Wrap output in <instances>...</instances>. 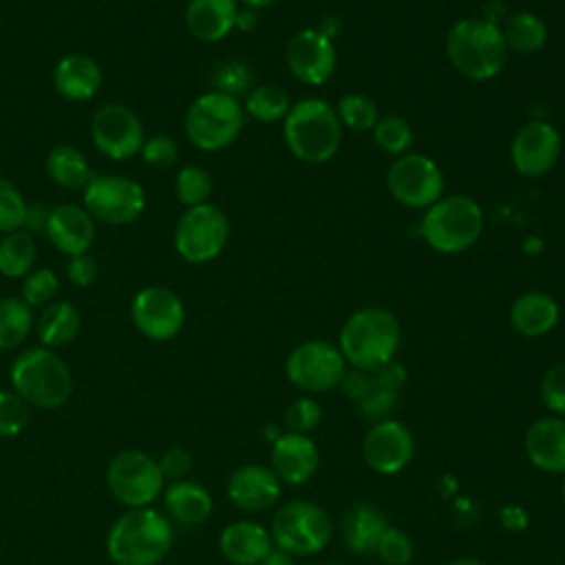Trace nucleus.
Wrapping results in <instances>:
<instances>
[{
  "mask_svg": "<svg viewBox=\"0 0 565 565\" xmlns=\"http://www.w3.org/2000/svg\"><path fill=\"white\" fill-rule=\"evenodd\" d=\"M320 565H340V563H320Z\"/></svg>",
  "mask_w": 565,
  "mask_h": 565,
  "instance_id": "nucleus-57",
  "label": "nucleus"
},
{
  "mask_svg": "<svg viewBox=\"0 0 565 565\" xmlns=\"http://www.w3.org/2000/svg\"><path fill=\"white\" fill-rule=\"evenodd\" d=\"M35 258H38V243L33 234L24 230L2 234L0 274L4 278H24L35 267Z\"/></svg>",
  "mask_w": 565,
  "mask_h": 565,
  "instance_id": "nucleus-32",
  "label": "nucleus"
},
{
  "mask_svg": "<svg viewBox=\"0 0 565 565\" xmlns=\"http://www.w3.org/2000/svg\"><path fill=\"white\" fill-rule=\"evenodd\" d=\"M269 534L274 547H280L291 556H311L327 547L333 534V523L322 505L307 499H294L274 512Z\"/></svg>",
  "mask_w": 565,
  "mask_h": 565,
  "instance_id": "nucleus-8",
  "label": "nucleus"
},
{
  "mask_svg": "<svg viewBox=\"0 0 565 565\" xmlns=\"http://www.w3.org/2000/svg\"><path fill=\"white\" fill-rule=\"evenodd\" d=\"M388 527L386 516L373 503L351 505L340 521V536L353 554H375V547Z\"/></svg>",
  "mask_w": 565,
  "mask_h": 565,
  "instance_id": "nucleus-27",
  "label": "nucleus"
},
{
  "mask_svg": "<svg viewBox=\"0 0 565 565\" xmlns=\"http://www.w3.org/2000/svg\"><path fill=\"white\" fill-rule=\"evenodd\" d=\"M448 565H483V563L472 556H459V558H452Z\"/></svg>",
  "mask_w": 565,
  "mask_h": 565,
  "instance_id": "nucleus-55",
  "label": "nucleus"
},
{
  "mask_svg": "<svg viewBox=\"0 0 565 565\" xmlns=\"http://www.w3.org/2000/svg\"><path fill=\"white\" fill-rule=\"evenodd\" d=\"M530 463L550 475H565V417L547 415L534 419L523 437Z\"/></svg>",
  "mask_w": 565,
  "mask_h": 565,
  "instance_id": "nucleus-23",
  "label": "nucleus"
},
{
  "mask_svg": "<svg viewBox=\"0 0 565 565\" xmlns=\"http://www.w3.org/2000/svg\"><path fill=\"white\" fill-rule=\"evenodd\" d=\"M60 280L53 269L49 267H33L24 278H22V300L33 309V307H46L53 302L57 294Z\"/></svg>",
  "mask_w": 565,
  "mask_h": 565,
  "instance_id": "nucleus-39",
  "label": "nucleus"
},
{
  "mask_svg": "<svg viewBox=\"0 0 565 565\" xmlns=\"http://www.w3.org/2000/svg\"><path fill=\"white\" fill-rule=\"evenodd\" d=\"M375 554L384 565H408L415 556V543L404 530L388 525L375 547Z\"/></svg>",
  "mask_w": 565,
  "mask_h": 565,
  "instance_id": "nucleus-40",
  "label": "nucleus"
},
{
  "mask_svg": "<svg viewBox=\"0 0 565 565\" xmlns=\"http://www.w3.org/2000/svg\"><path fill=\"white\" fill-rule=\"evenodd\" d=\"M320 463V452L309 435L282 430L269 450V468L276 472L282 486L307 483Z\"/></svg>",
  "mask_w": 565,
  "mask_h": 565,
  "instance_id": "nucleus-20",
  "label": "nucleus"
},
{
  "mask_svg": "<svg viewBox=\"0 0 565 565\" xmlns=\"http://www.w3.org/2000/svg\"><path fill=\"white\" fill-rule=\"evenodd\" d=\"M282 422H285V430L309 435L322 422V406L309 395L298 397L285 408Z\"/></svg>",
  "mask_w": 565,
  "mask_h": 565,
  "instance_id": "nucleus-42",
  "label": "nucleus"
},
{
  "mask_svg": "<svg viewBox=\"0 0 565 565\" xmlns=\"http://www.w3.org/2000/svg\"><path fill=\"white\" fill-rule=\"evenodd\" d=\"M82 327V316L77 307L68 300L49 302L38 318V338L46 349L71 344Z\"/></svg>",
  "mask_w": 565,
  "mask_h": 565,
  "instance_id": "nucleus-30",
  "label": "nucleus"
},
{
  "mask_svg": "<svg viewBox=\"0 0 565 565\" xmlns=\"http://www.w3.org/2000/svg\"><path fill=\"white\" fill-rule=\"evenodd\" d=\"M26 201L22 192L4 177H0V234L22 230Z\"/></svg>",
  "mask_w": 565,
  "mask_h": 565,
  "instance_id": "nucleus-41",
  "label": "nucleus"
},
{
  "mask_svg": "<svg viewBox=\"0 0 565 565\" xmlns=\"http://www.w3.org/2000/svg\"><path fill=\"white\" fill-rule=\"evenodd\" d=\"M90 139L104 157L126 161L139 154L146 141V130L132 108L119 102H108L93 113Z\"/></svg>",
  "mask_w": 565,
  "mask_h": 565,
  "instance_id": "nucleus-15",
  "label": "nucleus"
},
{
  "mask_svg": "<svg viewBox=\"0 0 565 565\" xmlns=\"http://www.w3.org/2000/svg\"><path fill=\"white\" fill-rule=\"evenodd\" d=\"M110 494L128 508H146L163 488L159 463L141 450H124L113 457L106 470Z\"/></svg>",
  "mask_w": 565,
  "mask_h": 565,
  "instance_id": "nucleus-13",
  "label": "nucleus"
},
{
  "mask_svg": "<svg viewBox=\"0 0 565 565\" xmlns=\"http://www.w3.org/2000/svg\"><path fill=\"white\" fill-rule=\"evenodd\" d=\"M9 375L13 393L38 408H57L73 391V377L66 362L46 347L22 351L13 360Z\"/></svg>",
  "mask_w": 565,
  "mask_h": 565,
  "instance_id": "nucleus-5",
  "label": "nucleus"
},
{
  "mask_svg": "<svg viewBox=\"0 0 565 565\" xmlns=\"http://www.w3.org/2000/svg\"><path fill=\"white\" fill-rule=\"evenodd\" d=\"M44 236L57 252L66 256L86 254L95 241V218L86 212L84 205H55L51 207Z\"/></svg>",
  "mask_w": 565,
  "mask_h": 565,
  "instance_id": "nucleus-22",
  "label": "nucleus"
},
{
  "mask_svg": "<svg viewBox=\"0 0 565 565\" xmlns=\"http://www.w3.org/2000/svg\"><path fill=\"white\" fill-rule=\"evenodd\" d=\"M561 497H563V505H565V479H563V486H561Z\"/></svg>",
  "mask_w": 565,
  "mask_h": 565,
  "instance_id": "nucleus-56",
  "label": "nucleus"
},
{
  "mask_svg": "<svg viewBox=\"0 0 565 565\" xmlns=\"http://www.w3.org/2000/svg\"><path fill=\"white\" fill-rule=\"evenodd\" d=\"M99 276V267L97 260L86 252V254H77V256H68L66 260V278L75 285V287H88L97 280Z\"/></svg>",
  "mask_w": 565,
  "mask_h": 565,
  "instance_id": "nucleus-48",
  "label": "nucleus"
},
{
  "mask_svg": "<svg viewBox=\"0 0 565 565\" xmlns=\"http://www.w3.org/2000/svg\"><path fill=\"white\" fill-rule=\"evenodd\" d=\"M230 238V221L214 203L185 207L174 227V249L192 265H203L221 256Z\"/></svg>",
  "mask_w": 565,
  "mask_h": 565,
  "instance_id": "nucleus-10",
  "label": "nucleus"
},
{
  "mask_svg": "<svg viewBox=\"0 0 565 565\" xmlns=\"http://www.w3.org/2000/svg\"><path fill=\"white\" fill-rule=\"evenodd\" d=\"M168 512L183 525H199L212 514V497L196 481H172L163 494Z\"/></svg>",
  "mask_w": 565,
  "mask_h": 565,
  "instance_id": "nucleus-29",
  "label": "nucleus"
},
{
  "mask_svg": "<svg viewBox=\"0 0 565 565\" xmlns=\"http://www.w3.org/2000/svg\"><path fill=\"white\" fill-rule=\"evenodd\" d=\"M172 543V527L152 508H130L110 527L106 550L117 565H154Z\"/></svg>",
  "mask_w": 565,
  "mask_h": 565,
  "instance_id": "nucleus-4",
  "label": "nucleus"
},
{
  "mask_svg": "<svg viewBox=\"0 0 565 565\" xmlns=\"http://www.w3.org/2000/svg\"><path fill=\"white\" fill-rule=\"evenodd\" d=\"M51 207H46L44 203H35V205H26V214H24V225L22 230L29 234H44L46 230V221H49Z\"/></svg>",
  "mask_w": 565,
  "mask_h": 565,
  "instance_id": "nucleus-49",
  "label": "nucleus"
},
{
  "mask_svg": "<svg viewBox=\"0 0 565 565\" xmlns=\"http://www.w3.org/2000/svg\"><path fill=\"white\" fill-rule=\"evenodd\" d=\"M174 194L185 207L210 201L212 177L201 166H183L174 177Z\"/></svg>",
  "mask_w": 565,
  "mask_h": 565,
  "instance_id": "nucleus-38",
  "label": "nucleus"
},
{
  "mask_svg": "<svg viewBox=\"0 0 565 565\" xmlns=\"http://www.w3.org/2000/svg\"><path fill=\"white\" fill-rule=\"evenodd\" d=\"M139 154L152 168H170L179 159V146L168 135H152L146 137Z\"/></svg>",
  "mask_w": 565,
  "mask_h": 565,
  "instance_id": "nucleus-46",
  "label": "nucleus"
},
{
  "mask_svg": "<svg viewBox=\"0 0 565 565\" xmlns=\"http://www.w3.org/2000/svg\"><path fill=\"white\" fill-rule=\"evenodd\" d=\"M406 384V369L399 362H388L377 371H360L347 366L338 388L349 397L364 419L380 422L391 415Z\"/></svg>",
  "mask_w": 565,
  "mask_h": 565,
  "instance_id": "nucleus-9",
  "label": "nucleus"
},
{
  "mask_svg": "<svg viewBox=\"0 0 565 565\" xmlns=\"http://www.w3.org/2000/svg\"><path fill=\"white\" fill-rule=\"evenodd\" d=\"M245 110L238 97L207 90L192 99L185 110L183 128L190 143L203 152L227 148L241 132Z\"/></svg>",
  "mask_w": 565,
  "mask_h": 565,
  "instance_id": "nucleus-7",
  "label": "nucleus"
},
{
  "mask_svg": "<svg viewBox=\"0 0 565 565\" xmlns=\"http://www.w3.org/2000/svg\"><path fill=\"white\" fill-rule=\"evenodd\" d=\"M347 362L338 349L327 340H307L291 349L285 360V377L305 393H324L338 388Z\"/></svg>",
  "mask_w": 565,
  "mask_h": 565,
  "instance_id": "nucleus-12",
  "label": "nucleus"
},
{
  "mask_svg": "<svg viewBox=\"0 0 565 565\" xmlns=\"http://www.w3.org/2000/svg\"><path fill=\"white\" fill-rule=\"evenodd\" d=\"M260 565H296V558L280 547H271Z\"/></svg>",
  "mask_w": 565,
  "mask_h": 565,
  "instance_id": "nucleus-52",
  "label": "nucleus"
},
{
  "mask_svg": "<svg viewBox=\"0 0 565 565\" xmlns=\"http://www.w3.org/2000/svg\"><path fill=\"white\" fill-rule=\"evenodd\" d=\"M212 84H214L212 90H218V93L236 97V95H241V93H245L249 88L252 73H249V68L241 60H225L214 71Z\"/></svg>",
  "mask_w": 565,
  "mask_h": 565,
  "instance_id": "nucleus-44",
  "label": "nucleus"
},
{
  "mask_svg": "<svg viewBox=\"0 0 565 565\" xmlns=\"http://www.w3.org/2000/svg\"><path fill=\"white\" fill-rule=\"evenodd\" d=\"M282 494V483L269 466L245 463L227 479L230 501L247 512H263L274 508Z\"/></svg>",
  "mask_w": 565,
  "mask_h": 565,
  "instance_id": "nucleus-21",
  "label": "nucleus"
},
{
  "mask_svg": "<svg viewBox=\"0 0 565 565\" xmlns=\"http://www.w3.org/2000/svg\"><path fill=\"white\" fill-rule=\"evenodd\" d=\"M539 397L552 415H565V362H556L543 373Z\"/></svg>",
  "mask_w": 565,
  "mask_h": 565,
  "instance_id": "nucleus-43",
  "label": "nucleus"
},
{
  "mask_svg": "<svg viewBox=\"0 0 565 565\" xmlns=\"http://www.w3.org/2000/svg\"><path fill=\"white\" fill-rule=\"evenodd\" d=\"M243 7H247V9H254V11H258V9H265V7H269V4H274L276 0H238Z\"/></svg>",
  "mask_w": 565,
  "mask_h": 565,
  "instance_id": "nucleus-54",
  "label": "nucleus"
},
{
  "mask_svg": "<svg viewBox=\"0 0 565 565\" xmlns=\"http://www.w3.org/2000/svg\"><path fill=\"white\" fill-rule=\"evenodd\" d=\"M415 455V437L406 424L386 417L373 422L362 439V459L377 475H397Z\"/></svg>",
  "mask_w": 565,
  "mask_h": 565,
  "instance_id": "nucleus-17",
  "label": "nucleus"
},
{
  "mask_svg": "<svg viewBox=\"0 0 565 565\" xmlns=\"http://www.w3.org/2000/svg\"><path fill=\"white\" fill-rule=\"evenodd\" d=\"M483 230L481 205L466 194L441 196L419 223L422 238L439 254H459L477 243Z\"/></svg>",
  "mask_w": 565,
  "mask_h": 565,
  "instance_id": "nucleus-6",
  "label": "nucleus"
},
{
  "mask_svg": "<svg viewBox=\"0 0 565 565\" xmlns=\"http://www.w3.org/2000/svg\"><path fill=\"white\" fill-rule=\"evenodd\" d=\"M386 185L397 203L415 210H426L441 199L444 177L439 166L430 157L419 152H406L391 163Z\"/></svg>",
  "mask_w": 565,
  "mask_h": 565,
  "instance_id": "nucleus-14",
  "label": "nucleus"
},
{
  "mask_svg": "<svg viewBox=\"0 0 565 565\" xmlns=\"http://www.w3.org/2000/svg\"><path fill=\"white\" fill-rule=\"evenodd\" d=\"M402 331L393 311L384 307H362L353 311L338 335V349L347 366L377 371L395 360Z\"/></svg>",
  "mask_w": 565,
  "mask_h": 565,
  "instance_id": "nucleus-1",
  "label": "nucleus"
},
{
  "mask_svg": "<svg viewBox=\"0 0 565 565\" xmlns=\"http://www.w3.org/2000/svg\"><path fill=\"white\" fill-rule=\"evenodd\" d=\"M287 66L296 79L309 86L324 84L335 71V49L320 29L298 31L285 51Z\"/></svg>",
  "mask_w": 565,
  "mask_h": 565,
  "instance_id": "nucleus-19",
  "label": "nucleus"
},
{
  "mask_svg": "<svg viewBox=\"0 0 565 565\" xmlns=\"http://www.w3.org/2000/svg\"><path fill=\"white\" fill-rule=\"evenodd\" d=\"M256 24H258V13H256L254 9L243 7V9H238V11H236L234 29H238V31H252Z\"/></svg>",
  "mask_w": 565,
  "mask_h": 565,
  "instance_id": "nucleus-51",
  "label": "nucleus"
},
{
  "mask_svg": "<svg viewBox=\"0 0 565 565\" xmlns=\"http://www.w3.org/2000/svg\"><path fill=\"white\" fill-rule=\"evenodd\" d=\"M541 249H543V241H541L539 236H527V238L523 241V252H525V254L536 256Z\"/></svg>",
  "mask_w": 565,
  "mask_h": 565,
  "instance_id": "nucleus-53",
  "label": "nucleus"
},
{
  "mask_svg": "<svg viewBox=\"0 0 565 565\" xmlns=\"http://www.w3.org/2000/svg\"><path fill=\"white\" fill-rule=\"evenodd\" d=\"M33 329V309L18 296L0 298V349H13Z\"/></svg>",
  "mask_w": 565,
  "mask_h": 565,
  "instance_id": "nucleus-34",
  "label": "nucleus"
},
{
  "mask_svg": "<svg viewBox=\"0 0 565 565\" xmlns=\"http://www.w3.org/2000/svg\"><path fill=\"white\" fill-rule=\"evenodd\" d=\"M53 86L68 102H86L102 88V68L90 55L68 53L53 68Z\"/></svg>",
  "mask_w": 565,
  "mask_h": 565,
  "instance_id": "nucleus-25",
  "label": "nucleus"
},
{
  "mask_svg": "<svg viewBox=\"0 0 565 565\" xmlns=\"http://www.w3.org/2000/svg\"><path fill=\"white\" fill-rule=\"evenodd\" d=\"M289 108H291L289 95L278 84H260V86L252 88L247 93L245 106H243V110L249 117H254L256 121H263V124H274V121L285 119Z\"/></svg>",
  "mask_w": 565,
  "mask_h": 565,
  "instance_id": "nucleus-35",
  "label": "nucleus"
},
{
  "mask_svg": "<svg viewBox=\"0 0 565 565\" xmlns=\"http://www.w3.org/2000/svg\"><path fill=\"white\" fill-rule=\"evenodd\" d=\"M446 55L463 77L483 82L501 73L508 46L501 26L483 18H463L446 35Z\"/></svg>",
  "mask_w": 565,
  "mask_h": 565,
  "instance_id": "nucleus-3",
  "label": "nucleus"
},
{
  "mask_svg": "<svg viewBox=\"0 0 565 565\" xmlns=\"http://www.w3.org/2000/svg\"><path fill=\"white\" fill-rule=\"evenodd\" d=\"M130 318L141 335L163 342L183 329L185 307L172 289L163 285H148L135 294L130 302Z\"/></svg>",
  "mask_w": 565,
  "mask_h": 565,
  "instance_id": "nucleus-16",
  "label": "nucleus"
},
{
  "mask_svg": "<svg viewBox=\"0 0 565 565\" xmlns=\"http://www.w3.org/2000/svg\"><path fill=\"white\" fill-rule=\"evenodd\" d=\"M271 547L269 530L249 519L225 525L218 536V550L232 565H260Z\"/></svg>",
  "mask_w": 565,
  "mask_h": 565,
  "instance_id": "nucleus-24",
  "label": "nucleus"
},
{
  "mask_svg": "<svg viewBox=\"0 0 565 565\" xmlns=\"http://www.w3.org/2000/svg\"><path fill=\"white\" fill-rule=\"evenodd\" d=\"M558 152L561 135L550 121L543 119L523 124L510 143L512 166L523 177H541L550 172L558 159Z\"/></svg>",
  "mask_w": 565,
  "mask_h": 565,
  "instance_id": "nucleus-18",
  "label": "nucleus"
},
{
  "mask_svg": "<svg viewBox=\"0 0 565 565\" xmlns=\"http://www.w3.org/2000/svg\"><path fill=\"white\" fill-rule=\"evenodd\" d=\"M86 212L106 225L135 223L146 210L143 188L124 174H93L82 190Z\"/></svg>",
  "mask_w": 565,
  "mask_h": 565,
  "instance_id": "nucleus-11",
  "label": "nucleus"
},
{
  "mask_svg": "<svg viewBox=\"0 0 565 565\" xmlns=\"http://www.w3.org/2000/svg\"><path fill=\"white\" fill-rule=\"evenodd\" d=\"M335 115L340 119L342 126L351 128V130H373V126L380 119L377 106L371 97L362 95V93H347L338 99L335 106Z\"/></svg>",
  "mask_w": 565,
  "mask_h": 565,
  "instance_id": "nucleus-36",
  "label": "nucleus"
},
{
  "mask_svg": "<svg viewBox=\"0 0 565 565\" xmlns=\"http://www.w3.org/2000/svg\"><path fill=\"white\" fill-rule=\"evenodd\" d=\"M282 137L294 157L307 163L329 161L342 141V124L335 108L320 97L291 104L282 119Z\"/></svg>",
  "mask_w": 565,
  "mask_h": 565,
  "instance_id": "nucleus-2",
  "label": "nucleus"
},
{
  "mask_svg": "<svg viewBox=\"0 0 565 565\" xmlns=\"http://www.w3.org/2000/svg\"><path fill=\"white\" fill-rule=\"evenodd\" d=\"M236 11V0H190L185 26L201 42H218L234 29Z\"/></svg>",
  "mask_w": 565,
  "mask_h": 565,
  "instance_id": "nucleus-28",
  "label": "nucleus"
},
{
  "mask_svg": "<svg viewBox=\"0 0 565 565\" xmlns=\"http://www.w3.org/2000/svg\"><path fill=\"white\" fill-rule=\"evenodd\" d=\"M29 422V406L22 397L0 391V437L18 435Z\"/></svg>",
  "mask_w": 565,
  "mask_h": 565,
  "instance_id": "nucleus-45",
  "label": "nucleus"
},
{
  "mask_svg": "<svg viewBox=\"0 0 565 565\" xmlns=\"http://www.w3.org/2000/svg\"><path fill=\"white\" fill-rule=\"evenodd\" d=\"M501 523L510 530V532H521L525 525H527V514L523 508L519 505H505L501 508V514H499Z\"/></svg>",
  "mask_w": 565,
  "mask_h": 565,
  "instance_id": "nucleus-50",
  "label": "nucleus"
},
{
  "mask_svg": "<svg viewBox=\"0 0 565 565\" xmlns=\"http://www.w3.org/2000/svg\"><path fill=\"white\" fill-rule=\"evenodd\" d=\"M44 170L53 183L66 190H84L93 177L86 154L71 143L53 146L44 159Z\"/></svg>",
  "mask_w": 565,
  "mask_h": 565,
  "instance_id": "nucleus-31",
  "label": "nucleus"
},
{
  "mask_svg": "<svg viewBox=\"0 0 565 565\" xmlns=\"http://www.w3.org/2000/svg\"><path fill=\"white\" fill-rule=\"evenodd\" d=\"M157 463H159L163 479L181 481L192 470V455H190V450L174 446V448H168Z\"/></svg>",
  "mask_w": 565,
  "mask_h": 565,
  "instance_id": "nucleus-47",
  "label": "nucleus"
},
{
  "mask_svg": "<svg viewBox=\"0 0 565 565\" xmlns=\"http://www.w3.org/2000/svg\"><path fill=\"white\" fill-rule=\"evenodd\" d=\"M373 139L384 152L402 157L413 146L415 132L406 119L397 115H386V117H380L377 124L373 126Z\"/></svg>",
  "mask_w": 565,
  "mask_h": 565,
  "instance_id": "nucleus-37",
  "label": "nucleus"
},
{
  "mask_svg": "<svg viewBox=\"0 0 565 565\" xmlns=\"http://www.w3.org/2000/svg\"><path fill=\"white\" fill-rule=\"evenodd\" d=\"M561 309L554 296L547 291H525L510 307V324L525 338H541L550 333L558 322Z\"/></svg>",
  "mask_w": 565,
  "mask_h": 565,
  "instance_id": "nucleus-26",
  "label": "nucleus"
},
{
  "mask_svg": "<svg viewBox=\"0 0 565 565\" xmlns=\"http://www.w3.org/2000/svg\"><path fill=\"white\" fill-rule=\"evenodd\" d=\"M501 33H503L505 46L516 53H536L545 46V40H547L545 22L530 11L512 13L505 20Z\"/></svg>",
  "mask_w": 565,
  "mask_h": 565,
  "instance_id": "nucleus-33",
  "label": "nucleus"
}]
</instances>
